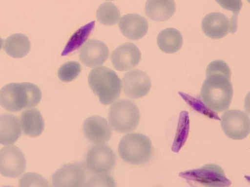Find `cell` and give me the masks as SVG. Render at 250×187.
I'll return each instance as SVG.
<instances>
[{
  "label": "cell",
  "instance_id": "ba28073f",
  "mask_svg": "<svg viewBox=\"0 0 250 187\" xmlns=\"http://www.w3.org/2000/svg\"><path fill=\"white\" fill-rule=\"evenodd\" d=\"M26 169V160L21 150L14 145L5 146L0 150V174L17 178Z\"/></svg>",
  "mask_w": 250,
  "mask_h": 187
},
{
  "label": "cell",
  "instance_id": "cb8c5ba5",
  "mask_svg": "<svg viewBox=\"0 0 250 187\" xmlns=\"http://www.w3.org/2000/svg\"><path fill=\"white\" fill-rule=\"evenodd\" d=\"M121 13L118 8L113 3L104 2L98 8L96 18L101 24L106 26L116 24L119 21Z\"/></svg>",
  "mask_w": 250,
  "mask_h": 187
},
{
  "label": "cell",
  "instance_id": "4dcf8cb0",
  "mask_svg": "<svg viewBox=\"0 0 250 187\" xmlns=\"http://www.w3.org/2000/svg\"></svg>",
  "mask_w": 250,
  "mask_h": 187
},
{
  "label": "cell",
  "instance_id": "8992f818",
  "mask_svg": "<svg viewBox=\"0 0 250 187\" xmlns=\"http://www.w3.org/2000/svg\"><path fill=\"white\" fill-rule=\"evenodd\" d=\"M179 175L191 186L224 187L231 184L223 168L216 164H208L199 168L183 171Z\"/></svg>",
  "mask_w": 250,
  "mask_h": 187
},
{
  "label": "cell",
  "instance_id": "d4e9b609",
  "mask_svg": "<svg viewBox=\"0 0 250 187\" xmlns=\"http://www.w3.org/2000/svg\"><path fill=\"white\" fill-rule=\"evenodd\" d=\"M178 93L182 98L194 111L209 118L220 120L218 114L214 111L207 107L202 100L185 93Z\"/></svg>",
  "mask_w": 250,
  "mask_h": 187
},
{
  "label": "cell",
  "instance_id": "ac0fdd59",
  "mask_svg": "<svg viewBox=\"0 0 250 187\" xmlns=\"http://www.w3.org/2000/svg\"><path fill=\"white\" fill-rule=\"evenodd\" d=\"M174 0H147L145 7L146 16L150 19L164 21L170 19L175 13Z\"/></svg>",
  "mask_w": 250,
  "mask_h": 187
},
{
  "label": "cell",
  "instance_id": "e0dca14e",
  "mask_svg": "<svg viewBox=\"0 0 250 187\" xmlns=\"http://www.w3.org/2000/svg\"><path fill=\"white\" fill-rule=\"evenodd\" d=\"M21 135V124L18 117L10 113L0 114V144H13Z\"/></svg>",
  "mask_w": 250,
  "mask_h": 187
},
{
  "label": "cell",
  "instance_id": "9c48e42d",
  "mask_svg": "<svg viewBox=\"0 0 250 187\" xmlns=\"http://www.w3.org/2000/svg\"><path fill=\"white\" fill-rule=\"evenodd\" d=\"M116 157L114 151L103 144L95 145L87 152L86 168L94 173H106L114 166Z\"/></svg>",
  "mask_w": 250,
  "mask_h": 187
},
{
  "label": "cell",
  "instance_id": "7c38bea8",
  "mask_svg": "<svg viewBox=\"0 0 250 187\" xmlns=\"http://www.w3.org/2000/svg\"><path fill=\"white\" fill-rule=\"evenodd\" d=\"M141 53L134 44L127 42L117 47L112 52L110 59L114 68L125 71L136 67L140 62Z\"/></svg>",
  "mask_w": 250,
  "mask_h": 187
},
{
  "label": "cell",
  "instance_id": "277c9868",
  "mask_svg": "<svg viewBox=\"0 0 250 187\" xmlns=\"http://www.w3.org/2000/svg\"><path fill=\"white\" fill-rule=\"evenodd\" d=\"M120 157L130 164L139 165L150 159L152 153V143L147 136L140 133L125 135L118 145Z\"/></svg>",
  "mask_w": 250,
  "mask_h": 187
},
{
  "label": "cell",
  "instance_id": "6da1fadb",
  "mask_svg": "<svg viewBox=\"0 0 250 187\" xmlns=\"http://www.w3.org/2000/svg\"><path fill=\"white\" fill-rule=\"evenodd\" d=\"M206 74V78L201 89V100L214 111L228 110L233 95L229 65L223 60H214L208 65Z\"/></svg>",
  "mask_w": 250,
  "mask_h": 187
},
{
  "label": "cell",
  "instance_id": "52a82bcc",
  "mask_svg": "<svg viewBox=\"0 0 250 187\" xmlns=\"http://www.w3.org/2000/svg\"><path fill=\"white\" fill-rule=\"evenodd\" d=\"M220 121L223 132L231 139L242 140L250 133V118L244 111L239 110L226 111L222 114Z\"/></svg>",
  "mask_w": 250,
  "mask_h": 187
},
{
  "label": "cell",
  "instance_id": "603a6c76",
  "mask_svg": "<svg viewBox=\"0 0 250 187\" xmlns=\"http://www.w3.org/2000/svg\"><path fill=\"white\" fill-rule=\"evenodd\" d=\"M190 121L188 113L186 111L181 112L178 119L176 132L171 150L178 152L185 145L189 131Z\"/></svg>",
  "mask_w": 250,
  "mask_h": 187
},
{
  "label": "cell",
  "instance_id": "5b68a950",
  "mask_svg": "<svg viewBox=\"0 0 250 187\" xmlns=\"http://www.w3.org/2000/svg\"><path fill=\"white\" fill-rule=\"evenodd\" d=\"M140 119L139 109L136 104L130 100L120 99L109 108V123L118 132L125 133L134 130L138 126Z\"/></svg>",
  "mask_w": 250,
  "mask_h": 187
},
{
  "label": "cell",
  "instance_id": "4fadbf2b",
  "mask_svg": "<svg viewBox=\"0 0 250 187\" xmlns=\"http://www.w3.org/2000/svg\"><path fill=\"white\" fill-rule=\"evenodd\" d=\"M82 130L86 138L94 144L106 143L112 135L107 121L99 115H92L86 119L83 123Z\"/></svg>",
  "mask_w": 250,
  "mask_h": 187
},
{
  "label": "cell",
  "instance_id": "30bf717a",
  "mask_svg": "<svg viewBox=\"0 0 250 187\" xmlns=\"http://www.w3.org/2000/svg\"><path fill=\"white\" fill-rule=\"evenodd\" d=\"M53 187H83L86 184V174L81 163L63 165L52 176Z\"/></svg>",
  "mask_w": 250,
  "mask_h": 187
},
{
  "label": "cell",
  "instance_id": "3957f363",
  "mask_svg": "<svg viewBox=\"0 0 250 187\" xmlns=\"http://www.w3.org/2000/svg\"><path fill=\"white\" fill-rule=\"evenodd\" d=\"M88 84L104 105H109L121 94V81L117 74L104 66L92 69L89 74Z\"/></svg>",
  "mask_w": 250,
  "mask_h": 187
},
{
  "label": "cell",
  "instance_id": "484cf974",
  "mask_svg": "<svg viewBox=\"0 0 250 187\" xmlns=\"http://www.w3.org/2000/svg\"><path fill=\"white\" fill-rule=\"evenodd\" d=\"M81 70L82 66L78 62L68 61L61 65L58 70V75L61 81L68 82L75 79Z\"/></svg>",
  "mask_w": 250,
  "mask_h": 187
},
{
  "label": "cell",
  "instance_id": "5bb4252c",
  "mask_svg": "<svg viewBox=\"0 0 250 187\" xmlns=\"http://www.w3.org/2000/svg\"><path fill=\"white\" fill-rule=\"evenodd\" d=\"M109 55V50L105 44L101 40L91 39L80 49L79 58L85 66L94 67L102 65Z\"/></svg>",
  "mask_w": 250,
  "mask_h": 187
},
{
  "label": "cell",
  "instance_id": "7402d4cb",
  "mask_svg": "<svg viewBox=\"0 0 250 187\" xmlns=\"http://www.w3.org/2000/svg\"><path fill=\"white\" fill-rule=\"evenodd\" d=\"M95 21H91L79 28L69 38L61 55L66 56L79 49L87 40L94 29Z\"/></svg>",
  "mask_w": 250,
  "mask_h": 187
},
{
  "label": "cell",
  "instance_id": "44dd1931",
  "mask_svg": "<svg viewBox=\"0 0 250 187\" xmlns=\"http://www.w3.org/2000/svg\"><path fill=\"white\" fill-rule=\"evenodd\" d=\"M30 41L28 37L21 33L14 34L4 41L3 48L7 55L19 58L25 56L30 51Z\"/></svg>",
  "mask_w": 250,
  "mask_h": 187
},
{
  "label": "cell",
  "instance_id": "ffe728a7",
  "mask_svg": "<svg viewBox=\"0 0 250 187\" xmlns=\"http://www.w3.org/2000/svg\"><path fill=\"white\" fill-rule=\"evenodd\" d=\"M157 43L159 49L167 54L178 51L183 45V37L178 30L168 28L163 30L158 34Z\"/></svg>",
  "mask_w": 250,
  "mask_h": 187
},
{
  "label": "cell",
  "instance_id": "2e32d148",
  "mask_svg": "<svg viewBox=\"0 0 250 187\" xmlns=\"http://www.w3.org/2000/svg\"><path fill=\"white\" fill-rule=\"evenodd\" d=\"M119 27L124 36L130 40H136L146 34L148 24L146 19L140 15L127 14L121 18Z\"/></svg>",
  "mask_w": 250,
  "mask_h": 187
},
{
  "label": "cell",
  "instance_id": "83f0119b",
  "mask_svg": "<svg viewBox=\"0 0 250 187\" xmlns=\"http://www.w3.org/2000/svg\"><path fill=\"white\" fill-rule=\"evenodd\" d=\"M47 181L40 175L27 173L19 180V186H48Z\"/></svg>",
  "mask_w": 250,
  "mask_h": 187
},
{
  "label": "cell",
  "instance_id": "8fae6325",
  "mask_svg": "<svg viewBox=\"0 0 250 187\" xmlns=\"http://www.w3.org/2000/svg\"><path fill=\"white\" fill-rule=\"evenodd\" d=\"M123 89L126 95L137 99L146 95L151 88L148 75L144 72L135 69L126 73L122 78Z\"/></svg>",
  "mask_w": 250,
  "mask_h": 187
},
{
  "label": "cell",
  "instance_id": "9a60e30c",
  "mask_svg": "<svg viewBox=\"0 0 250 187\" xmlns=\"http://www.w3.org/2000/svg\"><path fill=\"white\" fill-rule=\"evenodd\" d=\"M203 32L212 39H220L230 31V21L224 14L212 12L207 14L201 23Z\"/></svg>",
  "mask_w": 250,
  "mask_h": 187
},
{
  "label": "cell",
  "instance_id": "f546056e",
  "mask_svg": "<svg viewBox=\"0 0 250 187\" xmlns=\"http://www.w3.org/2000/svg\"><path fill=\"white\" fill-rule=\"evenodd\" d=\"M2 42H3L2 39L0 37V50L1 49V47H2Z\"/></svg>",
  "mask_w": 250,
  "mask_h": 187
},
{
  "label": "cell",
  "instance_id": "d6986e66",
  "mask_svg": "<svg viewBox=\"0 0 250 187\" xmlns=\"http://www.w3.org/2000/svg\"><path fill=\"white\" fill-rule=\"evenodd\" d=\"M21 127L23 133L32 137L41 134L44 128V123L40 112L36 109L24 110L21 115Z\"/></svg>",
  "mask_w": 250,
  "mask_h": 187
},
{
  "label": "cell",
  "instance_id": "f1b7e54d",
  "mask_svg": "<svg viewBox=\"0 0 250 187\" xmlns=\"http://www.w3.org/2000/svg\"><path fill=\"white\" fill-rule=\"evenodd\" d=\"M85 186H116L114 179L106 173H101L91 176Z\"/></svg>",
  "mask_w": 250,
  "mask_h": 187
},
{
  "label": "cell",
  "instance_id": "7a4b0ae2",
  "mask_svg": "<svg viewBox=\"0 0 250 187\" xmlns=\"http://www.w3.org/2000/svg\"><path fill=\"white\" fill-rule=\"evenodd\" d=\"M41 98L39 87L30 82L11 83L0 91V105L9 112L36 106Z\"/></svg>",
  "mask_w": 250,
  "mask_h": 187
},
{
  "label": "cell",
  "instance_id": "4316f807",
  "mask_svg": "<svg viewBox=\"0 0 250 187\" xmlns=\"http://www.w3.org/2000/svg\"><path fill=\"white\" fill-rule=\"evenodd\" d=\"M223 8L233 13L230 21V33L233 34L237 29V17L242 7L241 0H215Z\"/></svg>",
  "mask_w": 250,
  "mask_h": 187
}]
</instances>
